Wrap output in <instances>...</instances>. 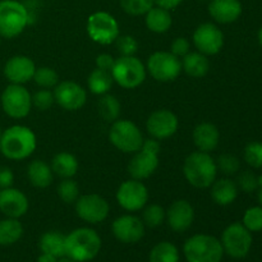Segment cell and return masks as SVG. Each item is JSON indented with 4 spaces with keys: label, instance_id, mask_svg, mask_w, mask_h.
Masks as SVG:
<instances>
[{
    "label": "cell",
    "instance_id": "9c48e42d",
    "mask_svg": "<svg viewBox=\"0 0 262 262\" xmlns=\"http://www.w3.org/2000/svg\"><path fill=\"white\" fill-rule=\"evenodd\" d=\"M0 104L8 117L12 119H23L32 109V95L23 84L9 83L2 92Z\"/></svg>",
    "mask_w": 262,
    "mask_h": 262
},
{
    "label": "cell",
    "instance_id": "681fc988",
    "mask_svg": "<svg viewBox=\"0 0 262 262\" xmlns=\"http://www.w3.org/2000/svg\"><path fill=\"white\" fill-rule=\"evenodd\" d=\"M58 262H77V261H74V260H72V258H69V257H61V258H59L58 260Z\"/></svg>",
    "mask_w": 262,
    "mask_h": 262
},
{
    "label": "cell",
    "instance_id": "f546056e",
    "mask_svg": "<svg viewBox=\"0 0 262 262\" xmlns=\"http://www.w3.org/2000/svg\"><path fill=\"white\" fill-rule=\"evenodd\" d=\"M22 223L19 219L14 217H5L0 220V246L15 245L23 237Z\"/></svg>",
    "mask_w": 262,
    "mask_h": 262
},
{
    "label": "cell",
    "instance_id": "ba28073f",
    "mask_svg": "<svg viewBox=\"0 0 262 262\" xmlns=\"http://www.w3.org/2000/svg\"><path fill=\"white\" fill-rule=\"evenodd\" d=\"M109 140L115 148L124 154L137 152L145 141L140 128L128 119H118L112 123Z\"/></svg>",
    "mask_w": 262,
    "mask_h": 262
},
{
    "label": "cell",
    "instance_id": "bcb514c9",
    "mask_svg": "<svg viewBox=\"0 0 262 262\" xmlns=\"http://www.w3.org/2000/svg\"><path fill=\"white\" fill-rule=\"evenodd\" d=\"M115 59L113 58L110 54H100V55L96 56V60H95V64H96V68L102 69V71L110 72L112 71L113 66H114Z\"/></svg>",
    "mask_w": 262,
    "mask_h": 262
},
{
    "label": "cell",
    "instance_id": "d6986e66",
    "mask_svg": "<svg viewBox=\"0 0 262 262\" xmlns=\"http://www.w3.org/2000/svg\"><path fill=\"white\" fill-rule=\"evenodd\" d=\"M36 64L30 56L27 55H14L7 60L3 68L5 78L9 83L13 84H26L32 81L33 74L36 72Z\"/></svg>",
    "mask_w": 262,
    "mask_h": 262
},
{
    "label": "cell",
    "instance_id": "7c38bea8",
    "mask_svg": "<svg viewBox=\"0 0 262 262\" xmlns=\"http://www.w3.org/2000/svg\"><path fill=\"white\" fill-rule=\"evenodd\" d=\"M220 242L228 256L245 258L252 247V234L242 223H233L224 229Z\"/></svg>",
    "mask_w": 262,
    "mask_h": 262
},
{
    "label": "cell",
    "instance_id": "8992f818",
    "mask_svg": "<svg viewBox=\"0 0 262 262\" xmlns=\"http://www.w3.org/2000/svg\"><path fill=\"white\" fill-rule=\"evenodd\" d=\"M160 142L155 138H148L142 143V147L133 154L128 164V174L132 179L143 181L147 179L158 170L159 168V154H160Z\"/></svg>",
    "mask_w": 262,
    "mask_h": 262
},
{
    "label": "cell",
    "instance_id": "db71d44e",
    "mask_svg": "<svg viewBox=\"0 0 262 262\" xmlns=\"http://www.w3.org/2000/svg\"><path fill=\"white\" fill-rule=\"evenodd\" d=\"M2 135H3V129H2V127H0V138H2Z\"/></svg>",
    "mask_w": 262,
    "mask_h": 262
},
{
    "label": "cell",
    "instance_id": "4dcf8cb0",
    "mask_svg": "<svg viewBox=\"0 0 262 262\" xmlns=\"http://www.w3.org/2000/svg\"><path fill=\"white\" fill-rule=\"evenodd\" d=\"M113 83H114V79H113L112 73L99 68H95L87 78V86H89L90 92H92L94 95H99V96L109 94Z\"/></svg>",
    "mask_w": 262,
    "mask_h": 262
},
{
    "label": "cell",
    "instance_id": "ac0fdd59",
    "mask_svg": "<svg viewBox=\"0 0 262 262\" xmlns=\"http://www.w3.org/2000/svg\"><path fill=\"white\" fill-rule=\"evenodd\" d=\"M112 232L115 239L125 245H135L140 242L146 233V227L142 219L135 215H122L112 224Z\"/></svg>",
    "mask_w": 262,
    "mask_h": 262
},
{
    "label": "cell",
    "instance_id": "f1b7e54d",
    "mask_svg": "<svg viewBox=\"0 0 262 262\" xmlns=\"http://www.w3.org/2000/svg\"><path fill=\"white\" fill-rule=\"evenodd\" d=\"M38 246L42 253H49L58 258L66 257V235L63 233L56 230L43 233Z\"/></svg>",
    "mask_w": 262,
    "mask_h": 262
},
{
    "label": "cell",
    "instance_id": "277c9868",
    "mask_svg": "<svg viewBox=\"0 0 262 262\" xmlns=\"http://www.w3.org/2000/svg\"><path fill=\"white\" fill-rule=\"evenodd\" d=\"M30 23V13L26 5L17 0H0V36L3 38L18 37Z\"/></svg>",
    "mask_w": 262,
    "mask_h": 262
},
{
    "label": "cell",
    "instance_id": "7dc6e473",
    "mask_svg": "<svg viewBox=\"0 0 262 262\" xmlns=\"http://www.w3.org/2000/svg\"><path fill=\"white\" fill-rule=\"evenodd\" d=\"M183 3V0H155L156 7H160L166 10H173L178 8Z\"/></svg>",
    "mask_w": 262,
    "mask_h": 262
},
{
    "label": "cell",
    "instance_id": "1f68e13d",
    "mask_svg": "<svg viewBox=\"0 0 262 262\" xmlns=\"http://www.w3.org/2000/svg\"><path fill=\"white\" fill-rule=\"evenodd\" d=\"M97 109H99V114L101 115L102 119L113 123L119 119L122 105H120L119 100L114 95L105 94L100 99L99 104H97Z\"/></svg>",
    "mask_w": 262,
    "mask_h": 262
},
{
    "label": "cell",
    "instance_id": "5b68a950",
    "mask_svg": "<svg viewBox=\"0 0 262 262\" xmlns=\"http://www.w3.org/2000/svg\"><path fill=\"white\" fill-rule=\"evenodd\" d=\"M183 253L187 262H222V242L210 234H194L186 241Z\"/></svg>",
    "mask_w": 262,
    "mask_h": 262
},
{
    "label": "cell",
    "instance_id": "9a60e30c",
    "mask_svg": "<svg viewBox=\"0 0 262 262\" xmlns=\"http://www.w3.org/2000/svg\"><path fill=\"white\" fill-rule=\"evenodd\" d=\"M194 48L204 55H216L224 46V33L214 23H202L194 30L193 37Z\"/></svg>",
    "mask_w": 262,
    "mask_h": 262
},
{
    "label": "cell",
    "instance_id": "52a82bcc",
    "mask_svg": "<svg viewBox=\"0 0 262 262\" xmlns=\"http://www.w3.org/2000/svg\"><path fill=\"white\" fill-rule=\"evenodd\" d=\"M110 73L115 83L125 90H133L140 87L145 82L147 71H146L145 64L135 55H132L119 56L115 59Z\"/></svg>",
    "mask_w": 262,
    "mask_h": 262
},
{
    "label": "cell",
    "instance_id": "d6a6232c",
    "mask_svg": "<svg viewBox=\"0 0 262 262\" xmlns=\"http://www.w3.org/2000/svg\"><path fill=\"white\" fill-rule=\"evenodd\" d=\"M150 262H179V251L171 242L158 243L148 256Z\"/></svg>",
    "mask_w": 262,
    "mask_h": 262
},
{
    "label": "cell",
    "instance_id": "4316f807",
    "mask_svg": "<svg viewBox=\"0 0 262 262\" xmlns=\"http://www.w3.org/2000/svg\"><path fill=\"white\" fill-rule=\"evenodd\" d=\"M50 166L55 176L60 177L61 179H67L73 178L76 176L79 168V163L73 154L61 151L54 156Z\"/></svg>",
    "mask_w": 262,
    "mask_h": 262
},
{
    "label": "cell",
    "instance_id": "7402d4cb",
    "mask_svg": "<svg viewBox=\"0 0 262 262\" xmlns=\"http://www.w3.org/2000/svg\"><path fill=\"white\" fill-rule=\"evenodd\" d=\"M207 9L210 17L220 25L235 22L243 12L239 0H210Z\"/></svg>",
    "mask_w": 262,
    "mask_h": 262
},
{
    "label": "cell",
    "instance_id": "5bb4252c",
    "mask_svg": "<svg viewBox=\"0 0 262 262\" xmlns=\"http://www.w3.org/2000/svg\"><path fill=\"white\" fill-rule=\"evenodd\" d=\"M77 216L89 224H100L109 216L110 205L102 196L90 193L79 196L74 202Z\"/></svg>",
    "mask_w": 262,
    "mask_h": 262
},
{
    "label": "cell",
    "instance_id": "ee69618b",
    "mask_svg": "<svg viewBox=\"0 0 262 262\" xmlns=\"http://www.w3.org/2000/svg\"><path fill=\"white\" fill-rule=\"evenodd\" d=\"M189 50H191V42L186 37H177L170 45V53L178 56L179 59L187 55Z\"/></svg>",
    "mask_w": 262,
    "mask_h": 262
},
{
    "label": "cell",
    "instance_id": "6da1fadb",
    "mask_svg": "<svg viewBox=\"0 0 262 262\" xmlns=\"http://www.w3.org/2000/svg\"><path fill=\"white\" fill-rule=\"evenodd\" d=\"M36 147L37 138L31 128L15 124L3 130L0 138V152L8 160H26L35 152Z\"/></svg>",
    "mask_w": 262,
    "mask_h": 262
},
{
    "label": "cell",
    "instance_id": "ffe728a7",
    "mask_svg": "<svg viewBox=\"0 0 262 262\" xmlns=\"http://www.w3.org/2000/svg\"><path fill=\"white\" fill-rule=\"evenodd\" d=\"M165 220L174 232H187L194 222L193 206L187 200H176L168 210H165Z\"/></svg>",
    "mask_w": 262,
    "mask_h": 262
},
{
    "label": "cell",
    "instance_id": "7a4b0ae2",
    "mask_svg": "<svg viewBox=\"0 0 262 262\" xmlns=\"http://www.w3.org/2000/svg\"><path fill=\"white\" fill-rule=\"evenodd\" d=\"M101 246V238L91 228H78L66 235V256L77 262L92 261L100 253Z\"/></svg>",
    "mask_w": 262,
    "mask_h": 262
},
{
    "label": "cell",
    "instance_id": "836d02e7",
    "mask_svg": "<svg viewBox=\"0 0 262 262\" xmlns=\"http://www.w3.org/2000/svg\"><path fill=\"white\" fill-rule=\"evenodd\" d=\"M142 222L145 227L158 228L165 222V210L161 205L151 204L143 207Z\"/></svg>",
    "mask_w": 262,
    "mask_h": 262
},
{
    "label": "cell",
    "instance_id": "e0dca14e",
    "mask_svg": "<svg viewBox=\"0 0 262 262\" xmlns=\"http://www.w3.org/2000/svg\"><path fill=\"white\" fill-rule=\"evenodd\" d=\"M54 99L61 109L77 112L86 104L87 91L77 82L61 81L54 87Z\"/></svg>",
    "mask_w": 262,
    "mask_h": 262
},
{
    "label": "cell",
    "instance_id": "f5cc1de1",
    "mask_svg": "<svg viewBox=\"0 0 262 262\" xmlns=\"http://www.w3.org/2000/svg\"><path fill=\"white\" fill-rule=\"evenodd\" d=\"M258 201H260V204L262 206V188H260V192H258Z\"/></svg>",
    "mask_w": 262,
    "mask_h": 262
},
{
    "label": "cell",
    "instance_id": "30bf717a",
    "mask_svg": "<svg viewBox=\"0 0 262 262\" xmlns=\"http://www.w3.org/2000/svg\"><path fill=\"white\" fill-rule=\"evenodd\" d=\"M146 71L155 81L168 83L181 76L182 60L170 51H155L148 56Z\"/></svg>",
    "mask_w": 262,
    "mask_h": 262
},
{
    "label": "cell",
    "instance_id": "d590c367",
    "mask_svg": "<svg viewBox=\"0 0 262 262\" xmlns=\"http://www.w3.org/2000/svg\"><path fill=\"white\" fill-rule=\"evenodd\" d=\"M56 192H58L59 199L63 202H66V204H74L79 197V186L72 178H67L59 183Z\"/></svg>",
    "mask_w": 262,
    "mask_h": 262
},
{
    "label": "cell",
    "instance_id": "816d5d0a",
    "mask_svg": "<svg viewBox=\"0 0 262 262\" xmlns=\"http://www.w3.org/2000/svg\"><path fill=\"white\" fill-rule=\"evenodd\" d=\"M257 183H258V188H262V176L257 177Z\"/></svg>",
    "mask_w": 262,
    "mask_h": 262
},
{
    "label": "cell",
    "instance_id": "2e32d148",
    "mask_svg": "<svg viewBox=\"0 0 262 262\" xmlns=\"http://www.w3.org/2000/svg\"><path fill=\"white\" fill-rule=\"evenodd\" d=\"M179 128L178 117L168 109H159L151 113L146 120V130L151 138L158 141L168 140Z\"/></svg>",
    "mask_w": 262,
    "mask_h": 262
},
{
    "label": "cell",
    "instance_id": "b9f144b4",
    "mask_svg": "<svg viewBox=\"0 0 262 262\" xmlns=\"http://www.w3.org/2000/svg\"><path fill=\"white\" fill-rule=\"evenodd\" d=\"M114 43L119 51L120 56H132L138 50L137 40L130 35H119V37L115 40Z\"/></svg>",
    "mask_w": 262,
    "mask_h": 262
},
{
    "label": "cell",
    "instance_id": "4fadbf2b",
    "mask_svg": "<svg viewBox=\"0 0 262 262\" xmlns=\"http://www.w3.org/2000/svg\"><path fill=\"white\" fill-rule=\"evenodd\" d=\"M115 199L123 210L128 212H137L147 205L148 189L142 181L130 178L120 184Z\"/></svg>",
    "mask_w": 262,
    "mask_h": 262
},
{
    "label": "cell",
    "instance_id": "83f0119b",
    "mask_svg": "<svg viewBox=\"0 0 262 262\" xmlns=\"http://www.w3.org/2000/svg\"><path fill=\"white\" fill-rule=\"evenodd\" d=\"M145 23L146 27L151 32L165 33L170 30L171 25H173V18H171L170 10L154 5L145 14Z\"/></svg>",
    "mask_w": 262,
    "mask_h": 262
},
{
    "label": "cell",
    "instance_id": "cb8c5ba5",
    "mask_svg": "<svg viewBox=\"0 0 262 262\" xmlns=\"http://www.w3.org/2000/svg\"><path fill=\"white\" fill-rule=\"evenodd\" d=\"M210 188L212 201L219 206H229L238 197L237 183L229 178L215 179Z\"/></svg>",
    "mask_w": 262,
    "mask_h": 262
},
{
    "label": "cell",
    "instance_id": "11a10c76",
    "mask_svg": "<svg viewBox=\"0 0 262 262\" xmlns=\"http://www.w3.org/2000/svg\"><path fill=\"white\" fill-rule=\"evenodd\" d=\"M2 38H3V37H2V36H0V45H2Z\"/></svg>",
    "mask_w": 262,
    "mask_h": 262
},
{
    "label": "cell",
    "instance_id": "603a6c76",
    "mask_svg": "<svg viewBox=\"0 0 262 262\" xmlns=\"http://www.w3.org/2000/svg\"><path fill=\"white\" fill-rule=\"evenodd\" d=\"M192 140L199 151L210 154L217 147L220 141V132L212 123L204 122L194 127L192 133Z\"/></svg>",
    "mask_w": 262,
    "mask_h": 262
},
{
    "label": "cell",
    "instance_id": "74e56055",
    "mask_svg": "<svg viewBox=\"0 0 262 262\" xmlns=\"http://www.w3.org/2000/svg\"><path fill=\"white\" fill-rule=\"evenodd\" d=\"M242 224L251 233L261 232L262 230V206H253L246 210L243 215Z\"/></svg>",
    "mask_w": 262,
    "mask_h": 262
},
{
    "label": "cell",
    "instance_id": "f907efd6",
    "mask_svg": "<svg viewBox=\"0 0 262 262\" xmlns=\"http://www.w3.org/2000/svg\"><path fill=\"white\" fill-rule=\"evenodd\" d=\"M257 38H258V42H260V45L262 46V27L260 28V31H258Z\"/></svg>",
    "mask_w": 262,
    "mask_h": 262
},
{
    "label": "cell",
    "instance_id": "ab89813d",
    "mask_svg": "<svg viewBox=\"0 0 262 262\" xmlns=\"http://www.w3.org/2000/svg\"><path fill=\"white\" fill-rule=\"evenodd\" d=\"M216 166L217 170H220L225 176H234L239 170L241 163L237 156L232 154H223L217 158Z\"/></svg>",
    "mask_w": 262,
    "mask_h": 262
},
{
    "label": "cell",
    "instance_id": "8fae6325",
    "mask_svg": "<svg viewBox=\"0 0 262 262\" xmlns=\"http://www.w3.org/2000/svg\"><path fill=\"white\" fill-rule=\"evenodd\" d=\"M87 33L90 38L100 45L114 43L119 37V23L107 12H95L87 19Z\"/></svg>",
    "mask_w": 262,
    "mask_h": 262
},
{
    "label": "cell",
    "instance_id": "f6af8a7d",
    "mask_svg": "<svg viewBox=\"0 0 262 262\" xmlns=\"http://www.w3.org/2000/svg\"><path fill=\"white\" fill-rule=\"evenodd\" d=\"M14 183V174L12 169L8 166H0V189L13 187Z\"/></svg>",
    "mask_w": 262,
    "mask_h": 262
},
{
    "label": "cell",
    "instance_id": "484cf974",
    "mask_svg": "<svg viewBox=\"0 0 262 262\" xmlns=\"http://www.w3.org/2000/svg\"><path fill=\"white\" fill-rule=\"evenodd\" d=\"M27 177L30 183L35 188H48L51 186L54 179V173L51 170V166L43 160H33L31 161L27 168Z\"/></svg>",
    "mask_w": 262,
    "mask_h": 262
},
{
    "label": "cell",
    "instance_id": "60d3db41",
    "mask_svg": "<svg viewBox=\"0 0 262 262\" xmlns=\"http://www.w3.org/2000/svg\"><path fill=\"white\" fill-rule=\"evenodd\" d=\"M54 102H55L54 92H51L48 89L38 90V91H36L32 95V106L41 110V112H45V110L50 109L54 105Z\"/></svg>",
    "mask_w": 262,
    "mask_h": 262
},
{
    "label": "cell",
    "instance_id": "e575fe53",
    "mask_svg": "<svg viewBox=\"0 0 262 262\" xmlns=\"http://www.w3.org/2000/svg\"><path fill=\"white\" fill-rule=\"evenodd\" d=\"M32 81L41 89L50 90L59 83V74L50 67H40L36 68Z\"/></svg>",
    "mask_w": 262,
    "mask_h": 262
},
{
    "label": "cell",
    "instance_id": "7bdbcfd3",
    "mask_svg": "<svg viewBox=\"0 0 262 262\" xmlns=\"http://www.w3.org/2000/svg\"><path fill=\"white\" fill-rule=\"evenodd\" d=\"M237 187L241 191L246 192V193H252L258 188L257 183V176L252 173L251 170H245L238 176L237 179Z\"/></svg>",
    "mask_w": 262,
    "mask_h": 262
},
{
    "label": "cell",
    "instance_id": "3957f363",
    "mask_svg": "<svg viewBox=\"0 0 262 262\" xmlns=\"http://www.w3.org/2000/svg\"><path fill=\"white\" fill-rule=\"evenodd\" d=\"M183 174L186 181L194 188H210L216 179V161L210 154L194 151L184 160Z\"/></svg>",
    "mask_w": 262,
    "mask_h": 262
},
{
    "label": "cell",
    "instance_id": "8d00e7d4",
    "mask_svg": "<svg viewBox=\"0 0 262 262\" xmlns=\"http://www.w3.org/2000/svg\"><path fill=\"white\" fill-rule=\"evenodd\" d=\"M119 4L127 14L138 17L145 15L155 5V0H119Z\"/></svg>",
    "mask_w": 262,
    "mask_h": 262
},
{
    "label": "cell",
    "instance_id": "c3c4849f",
    "mask_svg": "<svg viewBox=\"0 0 262 262\" xmlns=\"http://www.w3.org/2000/svg\"><path fill=\"white\" fill-rule=\"evenodd\" d=\"M58 257L49 255V253H41L37 257V262H58Z\"/></svg>",
    "mask_w": 262,
    "mask_h": 262
},
{
    "label": "cell",
    "instance_id": "d4e9b609",
    "mask_svg": "<svg viewBox=\"0 0 262 262\" xmlns=\"http://www.w3.org/2000/svg\"><path fill=\"white\" fill-rule=\"evenodd\" d=\"M210 61L200 51H189L182 59V71L192 78H202L209 73Z\"/></svg>",
    "mask_w": 262,
    "mask_h": 262
},
{
    "label": "cell",
    "instance_id": "f35d334b",
    "mask_svg": "<svg viewBox=\"0 0 262 262\" xmlns=\"http://www.w3.org/2000/svg\"><path fill=\"white\" fill-rule=\"evenodd\" d=\"M245 161L252 168H262V142L253 141L245 147L243 151Z\"/></svg>",
    "mask_w": 262,
    "mask_h": 262
},
{
    "label": "cell",
    "instance_id": "44dd1931",
    "mask_svg": "<svg viewBox=\"0 0 262 262\" xmlns=\"http://www.w3.org/2000/svg\"><path fill=\"white\" fill-rule=\"evenodd\" d=\"M30 209L28 197L20 189L9 188L0 189V212L5 217H19L25 216Z\"/></svg>",
    "mask_w": 262,
    "mask_h": 262
}]
</instances>
